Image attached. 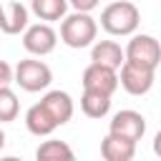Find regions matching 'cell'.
<instances>
[{
    "label": "cell",
    "mask_w": 161,
    "mask_h": 161,
    "mask_svg": "<svg viewBox=\"0 0 161 161\" xmlns=\"http://www.w3.org/2000/svg\"><path fill=\"white\" fill-rule=\"evenodd\" d=\"M10 83H13V68H10V63L0 60V88L10 86Z\"/></svg>",
    "instance_id": "cell-19"
},
{
    "label": "cell",
    "mask_w": 161,
    "mask_h": 161,
    "mask_svg": "<svg viewBox=\"0 0 161 161\" xmlns=\"http://www.w3.org/2000/svg\"><path fill=\"white\" fill-rule=\"evenodd\" d=\"M101 156L106 161H131L136 156V143L126 141L121 136L106 133V138L101 141Z\"/></svg>",
    "instance_id": "cell-12"
},
{
    "label": "cell",
    "mask_w": 161,
    "mask_h": 161,
    "mask_svg": "<svg viewBox=\"0 0 161 161\" xmlns=\"http://www.w3.org/2000/svg\"><path fill=\"white\" fill-rule=\"evenodd\" d=\"M123 53H126V60H133L148 68H158L161 63V43L146 33H133Z\"/></svg>",
    "instance_id": "cell-5"
},
{
    "label": "cell",
    "mask_w": 161,
    "mask_h": 161,
    "mask_svg": "<svg viewBox=\"0 0 161 161\" xmlns=\"http://www.w3.org/2000/svg\"><path fill=\"white\" fill-rule=\"evenodd\" d=\"M30 10L43 23L63 20L68 13V0H30Z\"/></svg>",
    "instance_id": "cell-15"
},
{
    "label": "cell",
    "mask_w": 161,
    "mask_h": 161,
    "mask_svg": "<svg viewBox=\"0 0 161 161\" xmlns=\"http://www.w3.org/2000/svg\"><path fill=\"white\" fill-rule=\"evenodd\" d=\"M40 103L45 106V111L53 116V121H55L58 126H63V123H68V121L73 118L75 106H73V98H70L65 91H48V93L40 98Z\"/></svg>",
    "instance_id": "cell-10"
},
{
    "label": "cell",
    "mask_w": 161,
    "mask_h": 161,
    "mask_svg": "<svg viewBox=\"0 0 161 161\" xmlns=\"http://www.w3.org/2000/svg\"><path fill=\"white\" fill-rule=\"evenodd\" d=\"M25 128L33 136H50L58 128V123L53 121V116L45 111L43 103H35V106H30L25 111Z\"/></svg>",
    "instance_id": "cell-13"
},
{
    "label": "cell",
    "mask_w": 161,
    "mask_h": 161,
    "mask_svg": "<svg viewBox=\"0 0 161 161\" xmlns=\"http://www.w3.org/2000/svg\"><path fill=\"white\" fill-rule=\"evenodd\" d=\"M141 23V13L128 0H116L103 8L101 13V28L108 35H133Z\"/></svg>",
    "instance_id": "cell-1"
},
{
    "label": "cell",
    "mask_w": 161,
    "mask_h": 161,
    "mask_svg": "<svg viewBox=\"0 0 161 161\" xmlns=\"http://www.w3.org/2000/svg\"><path fill=\"white\" fill-rule=\"evenodd\" d=\"M153 153H156V156L161 158V131H158V133L153 136Z\"/></svg>",
    "instance_id": "cell-20"
},
{
    "label": "cell",
    "mask_w": 161,
    "mask_h": 161,
    "mask_svg": "<svg viewBox=\"0 0 161 161\" xmlns=\"http://www.w3.org/2000/svg\"><path fill=\"white\" fill-rule=\"evenodd\" d=\"M35 158H38V161H60V158H63V161H73L75 153H73V148H70L65 141L50 138V141H43V143L38 146Z\"/></svg>",
    "instance_id": "cell-16"
},
{
    "label": "cell",
    "mask_w": 161,
    "mask_h": 161,
    "mask_svg": "<svg viewBox=\"0 0 161 161\" xmlns=\"http://www.w3.org/2000/svg\"><path fill=\"white\" fill-rule=\"evenodd\" d=\"M28 18H30V10L20 0H10L0 5V30L5 35H20L28 28Z\"/></svg>",
    "instance_id": "cell-9"
},
{
    "label": "cell",
    "mask_w": 161,
    "mask_h": 161,
    "mask_svg": "<svg viewBox=\"0 0 161 161\" xmlns=\"http://www.w3.org/2000/svg\"><path fill=\"white\" fill-rule=\"evenodd\" d=\"M80 83L88 91H98V93L113 96L116 88H118V70L116 68H108V65H101V63H91L83 70Z\"/></svg>",
    "instance_id": "cell-8"
},
{
    "label": "cell",
    "mask_w": 161,
    "mask_h": 161,
    "mask_svg": "<svg viewBox=\"0 0 161 161\" xmlns=\"http://www.w3.org/2000/svg\"><path fill=\"white\" fill-rule=\"evenodd\" d=\"M98 23L91 18V13H70L60 20V40L68 48H88L96 43Z\"/></svg>",
    "instance_id": "cell-2"
},
{
    "label": "cell",
    "mask_w": 161,
    "mask_h": 161,
    "mask_svg": "<svg viewBox=\"0 0 161 161\" xmlns=\"http://www.w3.org/2000/svg\"><path fill=\"white\" fill-rule=\"evenodd\" d=\"M98 3H101V0H68V5H70L73 10H80V13H91V10H96Z\"/></svg>",
    "instance_id": "cell-18"
},
{
    "label": "cell",
    "mask_w": 161,
    "mask_h": 161,
    "mask_svg": "<svg viewBox=\"0 0 161 161\" xmlns=\"http://www.w3.org/2000/svg\"><path fill=\"white\" fill-rule=\"evenodd\" d=\"M55 43H58V33L50 28V23H35L23 30V48L30 55L43 58L55 50Z\"/></svg>",
    "instance_id": "cell-6"
},
{
    "label": "cell",
    "mask_w": 161,
    "mask_h": 161,
    "mask_svg": "<svg viewBox=\"0 0 161 161\" xmlns=\"http://www.w3.org/2000/svg\"><path fill=\"white\" fill-rule=\"evenodd\" d=\"M20 113V103H18V96L10 86H3L0 88V123H10L15 121Z\"/></svg>",
    "instance_id": "cell-17"
},
{
    "label": "cell",
    "mask_w": 161,
    "mask_h": 161,
    "mask_svg": "<svg viewBox=\"0 0 161 161\" xmlns=\"http://www.w3.org/2000/svg\"><path fill=\"white\" fill-rule=\"evenodd\" d=\"M80 111H83L88 118H103V116H108V111H111V96L83 88V96H80Z\"/></svg>",
    "instance_id": "cell-14"
},
{
    "label": "cell",
    "mask_w": 161,
    "mask_h": 161,
    "mask_svg": "<svg viewBox=\"0 0 161 161\" xmlns=\"http://www.w3.org/2000/svg\"><path fill=\"white\" fill-rule=\"evenodd\" d=\"M3 148H5V131L0 128V151H3Z\"/></svg>",
    "instance_id": "cell-21"
},
{
    "label": "cell",
    "mask_w": 161,
    "mask_h": 161,
    "mask_svg": "<svg viewBox=\"0 0 161 161\" xmlns=\"http://www.w3.org/2000/svg\"><path fill=\"white\" fill-rule=\"evenodd\" d=\"M123 60H126V53L116 40H96L91 48V63H101V65L118 70L123 65Z\"/></svg>",
    "instance_id": "cell-11"
},
{
    "label": "cell",
    "mask_w": 161,
    "mask_h": 161,
    "mask_svg": "<svg viewBox=\"0 0 161 161\" xmlns=\"http://www.w3.org/2000/svg\"><path fill=\"white\" fill-rule=\"evenodd\" d=\"M108 133L138 143V141L143 138V133H146V118H143L138 111H131V108L118 111V113L111 118V123H108Z\"/></svg>",
    "instance_id": "cell-7"
},
{
    "label": "cell",
    "mask_w": 161,
    "mask_h": 161,
    "mask_svg": "<svg viewBox=\"0 0 161 161\" xmlns=\"http://www.w3.org/2000/svg\"><path fill=\"white\" fill-rule=\"evenodd\" d=\"M118 86L128 93V96H146L153 88V75L156 68L133 63V60H123V65L118 68Z\"/></svg>",
    "instance_id": "cell-4"
},
{
    "label": "cell",
    "mask_w": 161,
    "mask_h": 161,
    "mask_svg": "<svg viewBox=\"0 0 161 161\" xmlns=\"http://www.w3.org/2000/svg\"><path fill=\"white\" fill-rule=\"evenodd\" d=\"M13 80H15L23 91L38 93V91H45V88L53 83V70H50L43 60L25 58V60H20V63L13 68Z\"/></svg>",
    "instance_id": "cell-3"
}]
</instances>
